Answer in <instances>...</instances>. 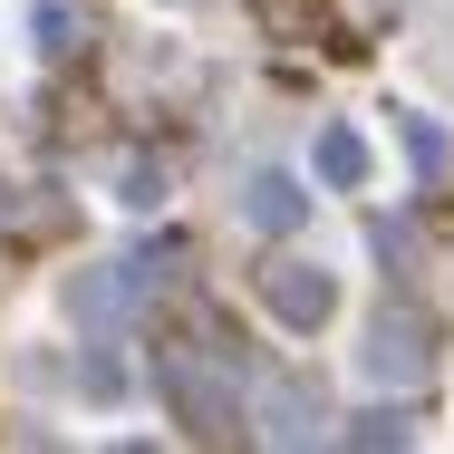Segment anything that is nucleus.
Returning <instances> with one entry per match:
<instances>
[{
	"instance_id": "nucleus-1",
	"label": "nucleus",
	"mask_w": 454,
	"mask_h": 454,
	"mask_svg": "<svg viewBox=\"0 0 454 454\" xmlns=\"http://www.w3.org/2000/svg\"><path fill=\"white\" fill-rule=\"evenodd\" d=\"M271 309L290 319V329H309V319H329V280L309 271V262H290V271L271 280Z\"/></svg>"
},
{
	"instance_id": "nucleus-2",
	"label": "nucleus",
	"mask_w": 454,
	"mask_h": 454,
	"mask_svg": "<svg viewBox=\"0 0 454 454\" xmlns=\"http://www.w3.org/2000/svg\"><path fill=\"white\" fill-rule=\"evenodd\" d=\"M367 367H377V377H416V367H426V348H416V319H377V348H367Z\"/></svg>"
},
{
	"instance_id": "nucleus-3",
	"label": "nucleus",
	"mask_w": 454,
	"mask_h": 454,
	"mask_svg": "<svg viewBox=\"0 0 454 454\" xmlns=\"http://www.w3.org/2000/svg\"><path fill=\"white\" fill-rule=\"evenodd\" d=\"M252 223H300V193H290L280 175H262L252 184Z\"/></svg>"
},
{
	"instance_id": "nucleus-4",
	"label": "nucleus",
	"mask_w": 454,
	"mask_h": 454,
	"mask_svg": "<svg viewBox=\"0 0 454 454\" xmlns=\"http://www.w3.org/2000/svg\"><path fill=\"white\" fill-rule=\"evenodd\" d=\"M319 165H329V175H339V184H358V175H367V145H358V136H348V126H339V136L319 145Z\"/></svg>"
}]
</instances>
